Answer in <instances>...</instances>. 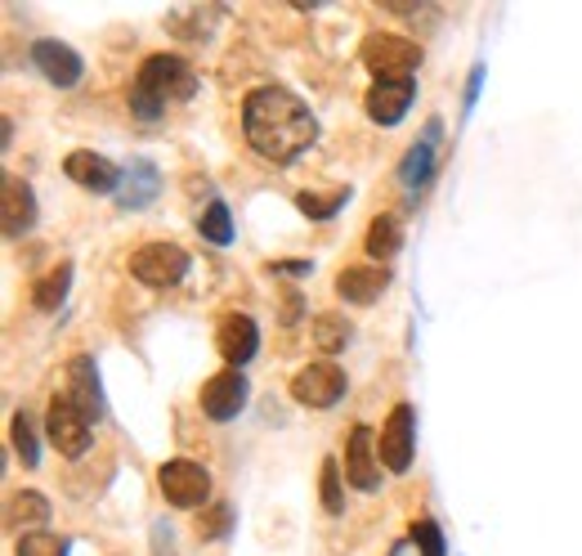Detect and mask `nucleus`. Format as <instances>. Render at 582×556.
Listing matches in <instances>:
<instances>
[{"label":"nucleus","instance_id":"cd10ccee","mask_svg":"<svg viewBox=\"0 0 582 556\" xmlns=\"http://www.w3.org/2000/svg\"><path fill=\"white\" fill-rule=\"evenodd\" d=\"M229 530H233V507H229V502L202 507V517H198V534H202V538H224Z\"/></svg>","mask_w":582,"mask_h":556},{"label":"nucleus","instance_id":"ddd939ff","mask_svg":"<svg viewBox=\"0 0 582 556\" xmlns=\"http://www.w3.org/2000/svg\"><path fill=\"white\" fill-rule=\"evenodd\" d=\"M216 346H220V355L229 359V368L252 363L256 350H260V328H256V318H252V314H224L220 328H216Z\"/></svg>","mask_w":582,"mask_h":556},{"label":"nucleus","instance_id":"f8f14e48","mask_svg":"<svg viewBox=\"0 0 582 556\" xmlns=\"http://www.w3.org/2000/svg\"><path fill=\"white\" fill-rule=\"evenodd\" d=\"M32 63H36V72L45 81L59 85V90H72L81 81V72H85L81 55L72 50V45H63V40H36L32 45Z\"/></svg>","mask_w":582,"mask_h":556},{"label":"nucleus","instance_id":"9d476101","mask_svg":"<svg viewBox=\"0 0 582 556\" xmlns=\"http://www.w3.org/2000/svg\"><path fill=\"white\" fill-rule=\"evenodd\" d=\"M440 135H444L440 121H426L421 139L404 153V162H399V184H404V194H421L426 184H430L434 162H440Z\"/></svg>","mask_w":582,"mask_h":556},{"label":"nucleus","instance_id":"c85d7f7f","mask_svg":"<svg viewBox=\"0 0 582 556\" xmlns=\"http://www.w3.org/2000/svg\"><path fill=\"white\" fill-rule=\"evenodd\" d=\"M318 489H323V507L331 517H341V507H346V498H341V467L327 457L323 462V476H318Z\"/></svg>","mask_w":582,"mask_h":556},{"label":"nucleus","instance_id":"dca6fc26","mask_svg":"<svg viewBox=\"0 0 582 556\" xmlns=\"http://www.w3.org/2000/svg\"><path fill=\"white\" fill-rule=\"evenodd\" d=\"M346 480L363 494L381 489V467L372 457V427H363V422L350 431V444H346Z\"/></svg>","mask_w":582,"mask_h":556},{"label":"nucleus","instance_id":"4be33fe9","mask_svg":"<svg viewBox=\"0 0 582 556\" xmlns=\"http://www.w3.org/2000/svg\"><path fill=\"white\" fill-rule=\"evenodd\" d=\"M68 288H72V265H55L45 278H36V288H32V305L36 310H59L68 301Z\"/></svg>","mask_w":582,"mask_h":556},{"label":"nucleus","instance_id":"6e6552de","mask_svg":"<svg viewBox=\"0 0 582 556\" xmlns=\"http://www.w3.org/2000/svg\"><path fill=\"white\" fill-rule=\"evenodd\" d=\"M412 449H417V413L412 404H395L381 427V462L395 476H404L412 467Z\"/></svg>","mask_w":582,"mask_h":556},{"label":"nucleus","instance_id":"7c9ffc66","mask_svg":"<svg viewBox=\"0 0 582 556\" xmlns=\"http://www.w3.org/2000/svg\"><path fill=\"white\" fill-rule=\"evenodd\" d=\"M273 274H310V260H278V265H269Z\"/></svg>","mask_w":582,"mask_h":556},{"label":"nucleus","instance_id":"9b49d317","mask_svg":"<svg viewBox=\"0 0 582 556\" xmlns=\"http://www.w3.org/2000/svg\"><path fill=\"white\" fill-rule=\"evenodd\" d=\"M412 95H417V81H412V77L372 81L363 108H368V117H372L376 126H399V121L408 117V108H412Z\"/></svg>","mask_w":582,"mask_h":556},{"label":"nucleus","instance_id":"b1692460","mask_svg":"<svg viewBox=\"0 0 582 556\" xmlns=\"http://www.w3.org/2000/svg\"><path fill=\"white\" fill-rule=\"evenodd\" d=\"M198 234H202L207 243H216V247H229V243H233V216H229V207H224L220 198H211L207 211L198 216Z\"/></svg>","mask_w":582,"mask_h":556},{"label":"nucleus","instance_id":"0eeeda50","mask_svg":"<svg viewBox=\"0 0 582 556\" xmlns=\"http://www.w3.org/2000/svg\"><path fill=\"white\" fill-rule=\"evenodd\" d=\"M291 395H296V404H305V408H331L346 395V368L336 359H314L291 378Z\"/></svg>","mask_w":582,"mask_h":556},{"label":"nucleus","instance_id":"39448f33","mask_svg":"<svg viewBox=\"0 0 582 556\" xmlns=\"http://www.w3.org/2000/svg\"><path fill=\"white\" fill-rule=\"evenodd\" d=\"M158 485L166 494L171 507H179V512H198V507H211V476L202 462H193V457H171L158 467Z\"/></svg>","mask_w":582,"mask_h":556},{"label":"nucleus","instance_id":"c756f323","mask_svg":"<svg viewBox=\"0 0 582 556\" xmlns=\"http://www.w3.org/2000/svg\"><path fill=\"white\" fill-rule=\"evenodd\" d=\"M412 543L421 547V556H444V530L434 521H417L412 525Z\"/></svg>","mask_w":582,"mask_h":556},{"label":"nucleus","instance_id":"1a4fd4ad","mask_svg":"<svg viewBox=\"0 0 582 556\" xmlns=\"http://www.w3.org/2000/svg\"><path fill=\"white\" fill-rule=\"evenodd\" d=\"M247 395H252V386L242 378V368H224V373L202 382V413L211 422H233V417L247 408Z\"/></svg>","mask_w":582,"mask_h":556},{"label":"nucleus","instance_id":"20e7f679","mask_svg":"<svg viewBox=\"0 0 582 556\" xmlns=\"http://www.w3.org/2000/svg\"><path fill=\"white\" fill-rule=\"evenodd\" d=\"M45 431H50V444L63 457H81L94 440V417L63 391V395L50 399V408H45Z\"/></svg>","mask_w":582,"mask_h":556},{"label":"nucleus","instance_id":"f03ea898","mask_svg":"<svg viewBox=\"0 0 582 556\" xmlns=\"http://www.w3.org/2000/svg\"><path fill=\"white\" fill-rule=\"evenodd\" d=\"M193 90H198V72H193L179 55H149L135 72L130 113L139 121H158L171 104L193 100Z\"/></svg>","mask_w":582,"mask_h":556},{"label":"nucleus","instance_id":"4468645a","mask_svg":"<svg viewBox=\"0 0 582 556\" xmlns=\"http://www.w3.org/2000/svg\"><path fill=\"white\" fill-rule=\"evenodd\" d=\"M63 171H68V179H77L81 189H90V194H117V189H121V175H126V171H117L108 158L90 153V149L68 153V158H63Z\"/></svg>","mask_w":582,"mask_h":556},{"label":"nucleus","instance_id":"2f4dec72","mask_svg":"<svg viewBox=\"0 0 582 556\" xmlns=\"http://www.w3.org/2000/svg\"><path fill=\"white\" fill-rule=\"evenodd\" d=\"M479 81H484V68H475L470 72V81H466V108L475 104V95H479Z\"/></svg>","mask_w":582,"mask_h":556},{"label":"nucleus","instance_id":"aec40b11","mask_svg":"<svg viewBox=\"0 0 582 556\" xmlns=\"http://www.w3.org/2000/svg\"><path fill=\"white\" fill-rule=\"evenodd\" d=\"M399 247H404V224H399V216L381 211L368 224V256L372 260H391V256H399Z\"/></svg>","mask_w":582,"mask_h":556},{"label":"nucleus","instance_id":"a211bd4d","mask_svg":"<svg viewBox=\"0 0 582 556\" xmlns=\"http://www.w3.org/2000/svg\"><path fill=\"white\" fill-rule=\"evenodd\" d=\"M158 189H162V175H158V166L139 158V162H130V171L121 175L117 202H121L126 211H135V207H149V202L158 198Z\"/></svg>","mask_w":582,"mask_h":556},{"label":"nucleus","instance_id":"2eb2a0df","mask_svg":"<svg viewBox=\"0 0 582 556\" xmlns=\"http://www.w3.org/2000/svg\"><path fill=\"white\" fill-rule=\"evenodd\" d=\"M0 211H5V239H23L27 229L36 224V194L32 184L19 175L0 179Z\"/></svg>","mask_w":582,"mask_h":556},{"label":"nucleus","instance_id":"f3484780","mask_svg":"<svg viewBox=\"0 0 582 556\" xmlns=\"http://www.w3.org/2000/svg\"><path fill=\"white\" fill-rule=\"evenodd\" d=\"M385 283H391V274L381 265H346L336 274V297L350 301V305H372L385 292Z\"/></svg>","mask_w":582,"mask_h":556},{"label":"nucleus","instance_id":"6ab92c4d","mask_svg":"<svg viewBox=\"0 0 582 556\" xmlns=\"http://www.w3.org/2000/svg\"><path fill=\"white\" fill-rule=\"evenodd\" d=\"M68 378H72V399L94 417V422H100L104 417V386H100V373H94V359L90 355H77L72 359V368H68Z\"/></svg>","mask_w":582,"mask_h":556},{"label":"nucleus","instance_id":"bb28decb","mask_svg":"<svg viewBox=\"0 0 582 556\" xmlns=\"http://www.w3.org/2000/svg\"><path fill=\"white\" fill-rule=\"evenodd\" d=\"M19 556H68V538H59L50 530H27L19 538Z\"/></svg>","mask_w":582,"mask_h":556},{"label":"nucleus","instance_id":"7ed1b4c3","mask_svg":"<svg viewBox=\"0 0 582 556\" xmlns=\"http://www.w3.org/2000/svg\"><path fill=\"white\" fill-rule=\"evenodd\" d=\"M359 59H363V68L376 81H399V77H412L417 72L421 45L412 36H404V32H372L359 45Z\"/></svg>","mask_w":582,"mask_h":556},{"label":"nucleus","instance_id":"423d86ee","mask_svg":"<svg viewBox=\"0 0 582 556\" xmlns=\"http://www.w3.org/2000/svg\"><path fill=\"white\" fill-rule=\"evenodd\" d=\"M130 274L143 288H175L188 274V252L179 243H143L130 252Z\"/></svg>","mask_w":582,"mask_h":556},{"label":"nucleus","instance_id":"393cba45","mask_svg":"<svg viewBox=\"0 0 582 556\" xmlns=\"http://www.w3.org/2000/svg\"><path fill=\"white\" fill-rule=\"evenodd\" d=\"M346 202H350V189H331V194H314V189H305V194H296V207H301L310 220H331Z\"/></svg>","mask_w":582,"mask_h":556},{"label":"nucleus","instance_id":"5701e85b","mask_svg":"<svg viewBox=\"0 0 582 556\" xmlns=\"http://www.w3.org/2000/svg\"><path fill=\"white\" fill-rule=\"evenodd\" d=\"M350 337H354L350 318H341V314H318V318H314V346H318L323 355H341V350L350 346Z\"/></svg>","mask_w":582,"mask_h":556},{"label":"nucleus","instance_id":"412c9836","mask_svg":"<svg viewBox=\"0 0 582 556\" xmlns=\"http://www.w3.org/2000/svg\"><path fill=\"white\" fill-rule=\"evenodd\" d=\"M5 521H10V530L45 525V521H50V502H45V494H36V489H19V494H10Z\"/></svg>","mask_w":582,"mask_h":556},{"label":"nucleus","instance_id":"f257e3e1","mask_svg":"<svg viewBox=\"0 0 582 556\" xmlns=\"http://www.w3.org/2000/svg\"><path fill=\"white\" fill-rule=\"evenodd\" d=\"M242 135H247V144L265 162L287 166L314 149L318 121L301 95H291L282 85H256L252 95L242 100Z\"/></svg>","mask_w":582,"mask_h":556},{"label":"nucleus","instance_id":"a878e982","mask_svg":"<svg viewBox=\"0 0 582 556\" xmlns=\"http://www.w3.org/2000/svg\"><path fill=\"white\" fill-rule=\"evenodd\" d=\"M10 440H14L19 457H23V467H36V462H40V444H36V431H32V417L27 413H14Z\"/></svg>","mask_w":582,"mask_h":556}]
</instances>
